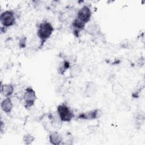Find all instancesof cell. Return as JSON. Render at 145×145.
I'll return each instance as SVG.
<instances>
[{"mask_svg": "<svg viewBox=\"0 0 145 145\" xmlns=\"http://www.w3.org/2000/svg\"><path fill=\"white\" fill-rule=\"evenodd\" d=\"M86 32L92 36L97 35L100 33V28L99 25L95 22L90 23L86 28Z\"/></svg>", "mask_w": 145, "mask_h": 145, "instance_id": "10", "label": "cell"}, {"mask_svg": "<svg viewBox=\"0 0 145 145\" xmlns=\"http://www.w3.org/2000/svg\"><path fill=\"white\" fill-rule=\"evenodd\" d=\"M102 113H103L101 110L96 109L88 111L87 112L80 113L78 116V118L81 119V120H95V119L99 118L101 116Z\"/></svg>", "mask_w": 145, "mask_h": 145, "instance_id": "6", "label": "cell"}, {"mask_svg": "<svg viewBox=\"0 0 145 145\" xmlns=\"http://www.w3.org/2000/svg\"><path fill=\"white\" fill-rule=\"evenodd\" d=\"M73 143V137L72 135L67 133L64 137H62V143L63 144H72Z\"/></svg>", "mask_w": 145, "mask_h": 145, "instance_id": "16", "label": "cell"}, {"mask_svg": "<svg viewBox=\"0 0 145 145\" xmlns=\"http://www.w3.org/2000/svg\"><path fill=\"white\" fill-rule=\"evenodd\" d=\"M82 69L80 65L75 64L70 67V76L71 78H75L78 76L82 72Z\"/></svg>", "mask_w": 145, "mask_h": 145, "instance_id": "13", "label": "cell"}, {"mask_svg": "<svg viewBox=\"0 0 145 145\" xmlns=\"http://www.w3.org/2000/svg\"><path fill=\"white\" fill-rule=\"evenodd\" d=\"M14 86L11 84H1V93L5 97H10L14 92Z\"/></svg>", "mask_w": 145, "mask_h": 145, "instance_id": "12", "label": "cell"}, {"mask_svg": "<svg viewBox=\"0 0 145 145\" xmlns=\"http://www.w3.org/2000/svg\"><path fill=\"white\" fill-rule=\"evenodd\" d=\"M49 140L52 144L59 145L62 143V136L58 132L53 131L50 133Z\"/></svg>", "mask_w": 145, "mask_h": 145, "instance_id": "8", "label": "cell"}, {"mask_svg": "<svg viewBox=\"0 0 145 145\" xmlns=\"http://www.w3.org/2000/svg\"><path fill=\"white\" fill-rule=\"evenodd\" d=\"M0 20L3 27L7 28L12 26L16 23L15 14L12 10H6L1 13Z\"/></svg>", "mask_w": 145, "mask_h": 145, "instance_id": "3", "label": "cell"}, {"mask_svg": "<svg viewBox=\"0 0 145 145\" xmlns=\"http://www.w3.org/2000/svg\"><path fill=\"white\" fill-rule=\"evenodd\" d=\"M48 117L50 122V123L53 129H59L62 125V121L59 118L58 113H50L48 114Z\"/></svg>", "mask_w": 145, "mask_h": 145, "instance_id": "7", "label": "cell"}, {"mask_svg": "<svg viewBox=\"0 0 145 145\" xmlns=\"http://www.w3.org/2000/svg\"><path fill=\"white\" fill-rule=\"evenodd\" d=\"M53 31L54 28L53 25L50 22L46 20H44L39 24L37 29V36L40 40V48L50 38Z\"/></svg>", "mask_w": 145, "mask_h": 145, "instance_id": "1", "label": "cell"}, {"mask_svg": "<svg viewBox=\"0 0 145 145\" xmlns=\"http://www.w3.org/2000/svg\"><path fill=\"white\" fill-rule=\"evenodd\" d=\"M10 98H11V100L14 106H18L19 105V104L20 103V100L19 98V97H18L16 95H14V96H11L10 97Z\"/></svg>", "mask_w": 145, "mask_h": 145, "instance_id": "18", "label": "cell"}, {"mask_svg": "<svg viewBox=\"0 0 145 145\" xmlns=\"http://www.w3.org/2000/svg\"><path fill=\"white\" fill-rule=\"evenodd\" d=\"M57 113L62 122H70L74 117L72 110L65 103H63L57 106Z\"/></svg>", "mask_w": 145, "mask_h": 145, "instance_id": "2", "label": "cell"}, {"mask_svg": "<svg viewBox=\"0 0 145 145\" xmlns=\"http://www.w3.org/2000/svg\"><path fill=\"white\" fill-rule=\"evenodd\" d=\"M36 95L34 89L31 87H27L23 95L24 106L27 109L31 108L35 103L36 100Z\"/></svg>", "mask_w": 145, "mask_h": 145, "instance_id": "4", "label": "cell"}, {"mask_svg": "<svg viewBox=\"0 0 145 145\" xmlns=\"http://www.w3.org/2000/svg\"><path fill=\"white\" fill-rule=\"evenodd\" d=\"M70 67V66L69 62L66 60H64L60 63L58 68V72L60 74H63L64 72Z\"/></svg>", "mask_w": 145, "mask_h": 145, "instance_id": "14", "label": "cell"}, {"mask_svg": "<svg viewBox=\"0 0 145 145\" xmlns=\"http://www.w3.org/2000/svg\"><path fill=\"white\" fill-rule=\"evenodd\" d=\"M97 91V86L93 82H88L86 86L84 93L86 97H90L93 96Z\"/></svg>", "mask_w": 145, "mask_h": 145, "instance_id": "11", "label": "cell"}, {"mask_svg": "<svg viewBox=\"0 0 145 145\" xmlns=\"http://www.w3.org/2000/svg\"><path fill=\"white\" fill-rule=\"evenodd\" d=\"M19 46L20 48H24L27 45V37L25 36H22L19 40Z\"/></svg>", "mask_w": 145, "mask_h": 145, "instance_id": "19", "label": "cell"}, {"mask_svg": "<svg viewBox=\"0 0 145 145\" xmlns=\"http://www.w3.org/2000/svg\"><path fill=\"white\" fill-rule=\"evenodd\" d=\"M34 137L31 134H25L23 137V141L25 144H31L34 140Z\"/></svg>", "mask_w": 145, "mask_h": 145, "instance_id": "17", "label": "cell"}, {"mask_svg": "<svg viewBox=\"0 0 145 145\" xmlns=\"http://www.w3.org/2000/svg\"><path fill=\"white\" fill-rule=\"evenodd\" d=\"M112 91L116 95H119L121 94L122 92H123L124 88L123 86L120 84V83H114L112 86Z\"/></svg>", "mask_w": 145, "mask_h": 145, "instance_id": "15", "label": "cell"}, {"mask_svg": "<svg viewBox=\"0 0 145 145\" xmlns=\"http://www.w3.org/2000/svg\"><path fill=\"white\" fill-rule=\"evenodd\" d=\"M92 11L90 8L87 5H84L77 11L75 18L86 24L90 21Z\"/></svg>", "mask_w": 145, "mask_h": 145, "instance_id": "5", "label": "cell"}, {"mask_svg": "<svg viewBox=\"0 0 145 145\" xmlns=\"http://www.w3.org/2000/svg\"><path fill=\"white\" fill-rule=\"evenodd\" d=\"M1 106L2 110L5 113H6L7 114L10 113L13 107H14V105L11 101V98L10 97H6L5 99H4L1 102Z\"/></svg>", "mask_w": 145, "mask_h": 145, "instance_id": "9", "label": "cell"}]
</instances>
